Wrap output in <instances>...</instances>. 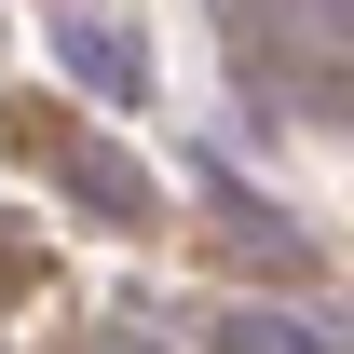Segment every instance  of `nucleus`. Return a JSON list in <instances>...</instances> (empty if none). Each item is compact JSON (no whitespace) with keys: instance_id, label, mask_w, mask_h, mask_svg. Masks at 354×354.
I'll return each instance as SVG.
<instances>
[{"instance_id":"f257e3e1","label":"nucleus","mask_w":354,"mask_h":354,"mask_svg":"<svg viewBox=\"0 0 354 354\" xmlns=\"http://www.w3.org/2000/svg\"><path fill=\"white\" fill-rule=\"evenodd\" d=\"M286 55H354V0H259Z\"/></svg>"},{"instance_id":"f03ea898","label":"nucleus","mask_w":354,"mask_h":354,"mask_svg":"<svg viewBox=\"0 0 354 354\" xmlns=\"http://www.w3.org/2000/svg\"><path fill=\"white\" fill-rule=\"evenodd\" d=\"M55 55H68V68H82L95 95H136V55L109 41V28H55Z\"/></svg>"},{"instance_id":"7ed1b4c3","label":"nucleus","mask_w":354,"mask_h":354,"mask_svg":"<svg viewBox=\"0 0 354 354\" xmlns=\"http://www.w3.org/2000/svg\"><path fill=\"white\" fill-rule=\"evenodd\" d=\"M232 354H327V341H300V327H272V313H245V327H232Z\"/></svg>"}]
</instances>
